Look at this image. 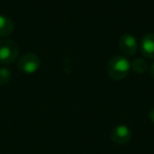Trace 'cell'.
I'll list each match as a JSON object with an SVG mask.
<instances>
[{
  "instance_id": "obj_1",
  "label": "cell",
  "mask_w": 154,
  "mask_h": 154,
  "mask_svg": "<svg viewBox=\"0 0 154 154\" xmlns=\"http://www.w3.org/2000/svg\"><path fill=\"white\" fill-rule=\"evenodd\" d=\"M131 63L124 56H114L109 60L107 66V72L109 76L114 80L124 79L129 74Z\"/></svg>"
},
{
  "instance_id": "obj_2",
  "label": "cell",
  "mask_w": 154,
  "mask_h": 154,
  "mask_svg": "<svg viewBox=\"0 0 154 154\" xmlns=\"http://www.w3.org/2000/svg\"><path fill=\"white\" fill-rule=\"evenodd\" d=\"M19 48L15 41L11 39L0 40V62L3 64H10L18 57Z\"/></svg>"
},
{
  "instance_id": "obj_3",
  "label": "cell",
  "mask_w": 154,
  "mask_h": 154,
  "mask_svg": "<svg viewBox=\"0 0 154 154\" xmlns=\"http://www.w3.org/2000/svg\"><path fill=\"white\" fill-rule=\"evenodd\" d=\"M18 69L24 74H34L40 68V59L33 53L24 54L18 60Z\"/></svg>"
},
{
  "instance_id": "obj_4",
  "label": "cell",
  "mask_w": 154,
  "mask_h": 154,
  "mask_svg": "<svg viewBox=\"0 0 154 154\" xmlns=\"http://www.w3.org/2000/svg\"><path fill=\"white\" fill-rule=\"evenodd\" d=\"M118 45H119V49L122 50V53H125L126 55H133L137 51L136 38L129 33L124 34L120 37Z\"/></svg>"
},
{
  "instance_id": "obj_5",
  "label": "cell",
  "mask_w": 154,
  "mask_h": 154,
  "mask_svg": "<svg viewBox=\"0 0 154 154\" xmlns=\"http://www.w3.org/2000/svg\"><path fill=\"white\" fill-rule=\"evenodd\" d=\"M111 139L117 145H125L131 139V130L125 125H119L112 130Z\"/></svg>"
},
{
  "instance_id": "obj_6",
  "label": "cell",
  "mask_w": 154,
  "mask_h": 154,
  "mask_svg": "<svg viewBox=\"0 0 154 154\" xmlns=\"http://www.w3.org/2000/svg\"><path fill=\"white\" fill-rule=\"evenodd\" d=\"M139 49L145 57L154 59V34H146L141 38Z\"/></svg>"
},
{
  "instance_id": "obj_7",
  "label": "cell",
  "mask_w": 154,
  "mask_h": 154,
  "mask_svg": "<svg viewBox=\"0 0 154 154\" xmlns=\"http://www.w3.org/2000/svg\"><path fill=\"white\" fill-rule=\"evenodd\" d=\"M14 22L10 17L0 15V37H7L13 33Z\"/></svg>"
},
{
  "instance_id": "obj_8",
  "label": "cell",
  "mask_w": 154,
  "mask_h": 154,
  "mask_svg": "<svg viewBox=\"0 0 154 154\" xmlns=\"http://www.w3.org/2000/svg\"><path fill=\"white\" fill-rule=\"evenodd\" d=\"M131 69L135 73L138 74H143L148 70V62L145 58H136L131 63Z\"/></svg>"
},
{
  "instance_id": "obj_9",
  "label": "cell",
  "mask_w": 154,
  "mask_h": 154,
  "mask_svg": "<svg viewBox=\"0 0 154 154\" xmlns=\"http://www.w3.org/2000/svg\"><path fill=\"white\" fill-rule=\"evenodd\" d=\"M12 79V73L10 69L0 68V86H7Z\"/></svg>"
},
{
  "instance_id": "obj_10",
  "label": "cell",
  "mask_w": 154,
  "mask_h": 154,
  "mask_svg": "<svg viewBox=\"0 0 154 154\" xmlns=\"http://www.w3.org/2000/svg\"><path fill=\"white\" fill-rule=\"evenodd\" d=\"M149 117H150V119H151V122L154 124V108H152L149 111Z\"/></svg>"
},
{
  "instance_id": "obj_11",
  "label": "cell",
  "mask_w": 154,
  "mask_h": 154,
  "mask_svg": "<svg viewBox=\"0 0 154 154\" xmlns=\"http://www.w3.org/2000/svg\"><path fill=\"white\" fill-rule=\"evenodd\" d=\"M150 74H151V76L154 78V63L151 66V68H150Z\"/></svg>"
}]
</instances>
